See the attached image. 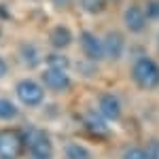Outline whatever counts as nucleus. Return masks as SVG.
Instances as JSON below:
<instances>
[{"label":"nucleus","instance_id":"4be33fe9","mask_svg":"<svg viewBox=\"0 0 159 159\" xmlns=\"http://www.w3.org/2000/svg\"><path fill=\"white\" fill-rule=\"evenodd\" d=\"M32 159H43V157H32Z\"/></svg>","mask_w":159,"mask_h":159},{"label":"nucleus","instance_id":"0eeeda50","mask_svg":"<svg viewBox=\"0 0 159 159\" xmlns=\"http://www.w3.org/2000/svg\"><path fill=\"white\" fill-rule=\"evenodd\" d=\"M98 112L106 121H117L121 117V104L112 93H104L98 100Z\"/></svg>","mask_w":159,"mask_h":159},{"label":"nucleus","instance_id":"ddd939ff","mask_svg":"<svg viewBox=\"0 0 159 159\" xmlns=\"http://www.w3.org/2000/svg\"><path fill=\"white\" fill-rule=\"evenodd\" d=\"M17 117V106L13 104V102H9V100L0 98V119H15Z\"/></svg>","mask_w":159,"mask_h":159},{"label":"nucleus","instance_id":"20e7f679","mask_svg":"<svg viewBox=\"0 0 159 159\" xmlns=\"http://www.w3.org/2000/svg\"><path fill=\"white\" fill-rule=\"evenodd\" d=\"M25 147L30 148L32 157H43L49 159L53 153V144H51V138L47 132L43 129H32L30 134L25 136Z\"/></svg>","mask_w":159,"mask_h":159},{"label":"nucleus","instance_id":"f03ea898","mask_svg":"<svg viewBox=\"0 0 159 159\" xmlns=\"http://www.w3.org/2000/svg\"><path fill=\"white\" fill-rule=\"evenodd\" d=\"M25 147V136L17 129H0V159H19Z\"/></svg>","mask_w":159,"mask_h":159},{"label":"nucleus","instance_id":"4468645a","mask_svg":"<svg viewBox=\"0 0 159 159\" xmlns=\"http://www.w3.org/2000/svg\"><path fill=\"white\" fill-rule=\"evenodd\" d=\"M66 157L68 159H89V151L79 144H68L66 147Z\"/></svg>","mask_w":159,"mask_h":159},{"label":"nucleus","instance_id":"aec40b11","mask_svg":"<svg viewBox=\"0 0 159 159\" xmlns=\"http://www.w3.org/2000/svg\"><path fill=\"white\" fill-rule=\"evenodd\" d=\"M7 72H9V66H7L4 57H0V79H2V76H4Z\"/></svg>","mask_w":159,"mask_h":159},{"label":"nucleus","instance_id":"6ab92c4d","mask_svg":"<svg viewBox=\"0 0 159 159\" xmlns=\"http://www.w3.org/2000/svg\"><path fill=\"white\" fill-rule=\"evenodd\" d=\"M148 155L153 159H159V142L157 140H151L148 142Z\"/></svg>","mask_w":159,"mask_h":159},{"label":"nucleus","instance_id":"423d86ee","mask_svg":"<svg viewBox=\"0 0 159 159\" xmlns=\"http://www.w3.org/2000/svg\"><path fill=\"white\" fill-rule=\"evenodd\" d=\"M81 49L85 53L89 60H102L104 57V43L100 40L96 34H91V32H81Z\"/></svg>","mask_w":159,"mask_h":159},{"label":"nucleus","instance_id":"2eb2a0df","mask_svg":"<svg viewBox=\"0 0 159 159\" xmlns=\"http://www.w3.org/2000/svg\"><path fill=\"white\" fill-rule=\"evenodd\" d=\"M123 159H153V157L148 155V151H147V148L132 147V148H127V151H125Z\"/></svg>","mask_w":159,"mask_h":159},{"label":"nucleus","instance_id":"5701e85b","mask_svg":"<svg viewBox=\"0 0 159 159\" xmlns=\"http://www.w3.org/2000/svg\"><path fill=\"white\" fill-rule=\"evenodd\" d=\"M112 2H119V0H112Z\"/></svg>","mask_w":159,"mask_h":159},{"label":"nucleus","instance_id":"39448f33","mask_svg":"<svg viewBox=\"0 0 159 159\" xmlns=\"http://www.w3.org/2000/svg\"><path fill=\"white\" fill-rule=\"evenodd\" d=\"M123 21L127 25V30L129 32H134V34H140V32H144L147 30V13L144 9H140L138 4H132V7H127L125 9V15H123Z\"/></svg>","mask_w":159,"mask_h":159},{"label":"nucleus","instance_id":"6e6552de","mask_svg":"<svg viewBox=\"0 0 159 159\" xmlns=\"http://www.w3.org/2000/svg\"><path fill=\"white\" fill-rule=\"evenodd\" d=\"M43 81L53 91H64L70 87V79H68L66 70H60V68H47L43 72Z\"/></svg>","mask_w":159,"mask_h":159},{"label":"nucleus","instance_id":"412c9836","mask_svg":"<svg viewBox=\"0 0 159 159\" xmlns=\"http://www.w3.org/2000/svg\"><path fill=\"white\" fill-rule=\"evenodd\" d=\"M51 2H55V4H68L70 0H51Z\"/></svg>","mask_w":159,"mask_h":159},{"label":"nucleus","instance_id":"f257e3e1","mask_svg":"<svg viewBox=\"0 0 159 159\" xmlns=\"http://www.w3.org/2000/svg\"><path fill=\"white\" fill-rule=\"evenodd\" d=\"M132 79L140 89L159 87V64L151 57H140L132 66Z\"/></svg>","mask_w":159,"mask_h":159},{"label":"nucleus","instance_id":"f3484780","mask_svg":"<svg viewBox=\"0 0 159 159\" xmlns=\"http://www.w3.org/2000/svg\"><path fill=\"white\" fill-rule=\"evenodd\" d=\"M24 57L28 61V66H36L38 64V51L34 47H30V45H25L24 47Z\"/></svg>","mask_w":159,"mask_h":159},{"label":"nucleus","instance_id":"1a4fd4ad","mask_svg":"<svg viewBox=\"0 0 159 159\" xmlns=\"http://www.w3.org/2000/svg\"><path fill=\"white\" fill-rule=\"evenodd\" d=\"M104 55H108L110 60H117V57H121L123 53V45H125V40L119 32H108L106 36H104Z\"/></svg>","mask_w":159,"mask_h":159},{"label":"nucleus","instance_id":"a211bd4d","mask_svg":"<svg viewBox=\"0 0 159 159\" xmlns=\"http://www.w3.org/2000/svg\"><path fill=\"white\" fill-rule=\"evenodd\" d=\"M144 13L148 19H159V0H148Z\"/></svg>","mask_w":159,"mask_h":159},{"label":"nucleus","instance_id":"9d476101","mask_svg":"<svg viewBox=\"0 0 159 159\" xmlns=\"http://www.w3.org/2000/svg\"><path fill=\"white\" fill-rule=\"evenodd\" d=\"M49 40L53 45V49H66L70 45V40H72V32L66 25H55L49 34Z\"/></svg>","mask_w":159,"mask_h":159},{"label":"nucleus","instance_id":"f8f14e48","mask_svg":"<svg viewBox=\"0 0 159 159\" xmlns=\"http://www.w3.org/2000/svg\"><path fill=\"white\" fill-rule=\"evenodd\" d=\"M81 4H83V9L89 15H100V13L106 9L108 0H81Z\"/></svg>","mask_w":159,"mask_h":159},{"label":"nucleus","instance_id":"dca6fc26","mask_svg":"<svg viewBox=\"0 0 159 159\" xmlns=\"http://www.w3.org/2000/svg\"><path fill=\"white\" fill-rule=\"evenodd\" d=\"M47 64H49V68H60V70H66L68 68V60L64 57V55H49L47 57Z\"/></svg>","mask_w":159,"mask_h":159},{"label":"nucleus","instance_id":"9b49d317","mask_svg":"<svg viewBox=\"0 0 159 159\" xmlns=\"http://www.w3.org/2000/svg\"><path fill=\"white\" fill-rule=\"evenodd\" d=\"M85 125L93 132V134H104V136H106V132H108V127H106V119H104L100 112H87Z\"/></svg>","mask_w":159,"mask_h":159},{"label":"nucleus","instance_id":"7ed1b4c3","mask_svg":"<svg viewBox=\"0 0 159 159\" xmlns=\"http://www.w3.org/2000/svg\"><path fill=\"white\" fill-rule=\"evenodd\" d=\"M15 93L21 104L25 106H38L43 100H45V89L40 83L32 81V79H24L15 85Z\"/></svg>","mask_w":159,"mask_h":159}]
</instances>
